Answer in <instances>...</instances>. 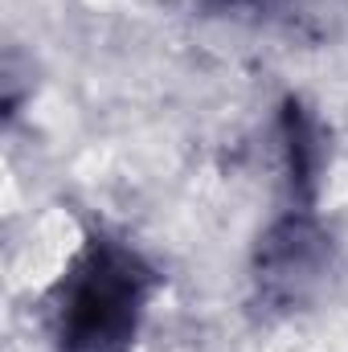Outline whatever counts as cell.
Returning a JSON list of instances; mask_svg holds the SVG:
<instances>
[{"label": "cell", "mask_w": 348, "mask_h": 352, "mask_svg": "<svg viewBox=\"0 0 348 352\" xmlns=\"http://www.w3.org/2000/svg\"><path fill=\"white\" fill-rule=\"evenodd\" d=\"M160 295L156 263L119 230L90 226L41 295L54 352H135Z\"/></svg>", "instance_id": "1"}, {"label": "cell", "mask_w": 348, "mask_h": 352, "mask_svg": "<svg viewBox=\"0 0 348 352\" xmlns=\"http://www.w3.org/2000/svg\"><path fill=\"white\" fill-rule=\"evenodd\" d=\"M336 263H340L336 238L328 221L316 213V205L287 201V209H279L259 230L250 250L254 307L274 320L312 311L328 295V283L336 278Z\"/></svg>", "instance_id": "2"}, {"label": "cell", "mask_w": 348, "mask_h": 352, "mask_svg": "<svg viewBox=\"0 0 348 352\" xmlns=\"http://www.w3.org/2000/svg\"><path fill=\"white\" fill-rule=\"evenodd\" d=\"M279 152H283V176L291 201L316 205L328 168V131L320 115L299 98H283L279 107Z\"/></svg>", "instance_id": "3"}, {"label": "cell", "mask_w": 348, "mask_h": 352, "mask_svg": "<svg viewBox=\"0 0 348 352\" xmlns=\"http://www.w3.org/2000/svg\"><path fill=\"white\" fill-rule=\"evenodd\" d=\"M193 4L209 16H238V12H254L262 0H193Z\"/></svg>", "instance_id": "4"}]
</instances>
